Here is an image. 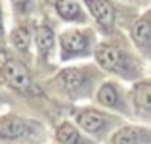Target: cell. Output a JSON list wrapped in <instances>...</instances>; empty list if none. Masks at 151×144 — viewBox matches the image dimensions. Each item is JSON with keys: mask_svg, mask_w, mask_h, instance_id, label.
<instances>
[{"mask_svg": "<svg viewBox=\"0 0 151 144\" xmlns=\"http://www.w3.org/2000/svg\"><path fill=\"white\" fill-rule=\"evenodd\" d=\"M40 125L31 123L23 117H15V115H4L0 117V138H8V140H15V138H29L35 133H40Z\"/></svg>", "mask_w": 151, "mask_h": 144, "instance_id": "1", "label": "cell"}, {"mask_svg": "<svg viewBox=\"0 0 151 144\" xmlns=\"http://www.w3.org/2000/svg\"><path fill=\"white\" fill-rule=\"evenodd\" d=\"M2 77L14 89L25 90L31 87V77H29L27 67L21 62H15V60H8L6 62V65L2 67Z\"/></svg>", "mask_w": 151, "mask_h": 144, "instance_id": "2", "label": "cell"}, {"mask_svg": "<svg viewBox=\"0 0 151 144\" xmlns=\"http://www.w3.org/2000/svg\"><path fill=\"white\" fill-rule=\"evenodd\" d=\"M88 35L82 31H65L59 35V46H61V56L69 58L73 54H82L88 48Z\"/></svg>", "mask_w": 151, "mask_h": 144, "instance_id": "3", "label": "cell"}, {"mask_svg": "<svg viewBox=\"0 0 151 144\" xmlns=\"http://www.w3.org/2000/svg\"><path fill=\"white\" fill-rule=\"evenodd\" d=\"M96 60L98 63L107 71H119L121 75H124V58L122 54L111 44H100L96 48Z\"/></svg>", "mask_w": 151, "mask_h": 144, "instance_id": "4", "label": "cell"}, {"mask_svg": "<svg viewBox=\"0 0 151 144\" xmlns=\"http://www.w3.org/2000/svg\"><path fill=\"white\" fill-rule=\"evenodd\" d=\"M113 144H151V131L144 127H124L113 137Z\"/></svg>", "mask_w": 151, "mask_h": 144, "instance_id": "5", "label": "cell"}, {"mask_svg": "<svg viewBox=\"0 0 151 144\" xmlns=\"http://www.w3.org/2000/svg\"><path fill=\"white\" fill-rule=\"evenodd\" d=\"M86 6H88L90 14L96 17V21L101 27H113L115 23V8L111 6L107 0H86Z\"/></svg>", "mask_w": 151, "mask_h": 144, "instance_id": "6", "label": "cell"}, {"mask_svg": "<svg viewBox=\"0 0 151 144\" xmlns=\"http://www.w3.org/2000/svg\"><path fill=\"white\" fill-rule=\"evenodd\" d=\"M77 121L84 131H88V133H98V131L105 125V115L100 113V111H96V110H84L77 115Z\"/></svg>", "mask_w": 151, "mask_h": 144, "instance_id": "7", "label": "cell"}, {"mask_svg": "<svg viewBox=\"0 0 151 144\" xmlns=\"http://www.w3.org/2000/svg\"><path fill=\"white\" fill-rule=\"evenodd\" d=\"M55 12L65 21H84V14L75 0H55Z\"/></svg>", "mask_w": 151, "mask_h": 144, "instance_id": "8", "label": "cell"}, {"mask_svg": "<svg viewBox=\"0 0 151 144\" xmlns=\"http://www.w3.org/2000/svg\"><path fill=\"white\" fill-rule=\"evenodd\" d=\"M59 81H61V85L65 87L69 92H78L81 89H84L86 77H84V73L78 71V69H63L61 75H59Z\"/></svg>", "mask_w": 151, "mask_h": 144, "instance_id": "9", "label": "cell"}, {"mask_svg": "<svg viewBox=\"0 0 151 144\" xmlns=\"http://www.w3.org/2000/svg\"><path fill=\"white\" fill-rule=\"evenodd\" d=\"M132 39L138 46H147V42L151 41V21L147 17L140 19L134 23L132 27Z\"/></svg>", "mask_w": 151, "mask_h": 144, "instance_id": "10", "label": "cell"}, {"mask_svg": "<svg viewBox=\"0 0 151 144\" xmlns=\"http://www.w3.org/2000/svg\"><path fill=\"white\" fill-rule=\"evenodd\" d=\"M55 138H58V142H61V144H82L81 137H78V131L75 129L71 123L59 125L58 131H55Z\"/></svg>", "mask_w": 151, "mask_h": 144, "instance_id": "11", "label": "cell"}, {"mask_svg": "<svg viewBox=\"0 0 151 144\" xmlns=\"http://www.w3.org/2000/svg\"><path fill=\"white\" fill-rule=\"evenodd\" d=\"M134 104L142 110H151V83H142L134 87Z\"/></svg>", "mask_w": 151, "mask_h": 144, "instance_id": "12", "label": "cell"}, {"mask_svg": "<svg viewBox=\"0 0 151 144\" xmlns=\"http://www.w3.org/2000/svg\"><path fill=\"white\" fill-rule=\"evenodd\" d=\"M98 100L103 106H109V108H117L119 106V92H117V87L113 83H105V85L100 89L98 92Z\"/></svg>", "mask_w": 151, "mask_h": 144, "instance_id": "13", "label": "cell"}, {"mask_svg": "<svg viewBox=\"0 0 151 144\" xmlns=\"http://www.w3.org/2000/svg\"><path fill=\"white\" fill-rule=\"evenodd\" d=\"M52 44H54V33H52V29L46 27V25L38 27V31H37V46H38V50H40L42 54H46V52L52 50Z\"/></svg>", "mask_w": 151, "mask_h": 144, "instance_id": "14", "label": "cell"}, {"mask_svg": "<svg viewBox=\"0 0 151 144\" xmlns=\"http://www.w3.org/2000/svg\"><path fill=\"white\" fill-rule=\"evenodd\" d=\"M12 42H14L15 48L19 50H27L31 42V33L25 29V27H17V29L12 31Z\"/></svg>", "mask_w": 151, "mask_h": 144, "instance_id": "15", "label": "cell"}, {"mask_svg": "<svg viewBox=\"0 0 151 144\" xmlns=\"http://www.w3.org/2000/svg\"><path fill=\"white\" fill-rule=\"evenodd\" d=\"M12 2H14V6L17 8V10H23V8L29 4V0H12Z\"/></svg>", "mask_w": 151, "mask_h": 144, "instance_id": "16", "label": "cell"}, {"mask_svg": "<svg viewBox=\"0 0 151 144\" xmlns=\"http://www.w3.org/2000/svg\"><path fill=\"white\" fill-rule=\"evenodd\" d=\"M6 65V60H4V52H0V67Z\"/></svg>", "mask_w": 151, "mask_h": 144, "instance_id": "17", "label": "cell"}]
</instances>
